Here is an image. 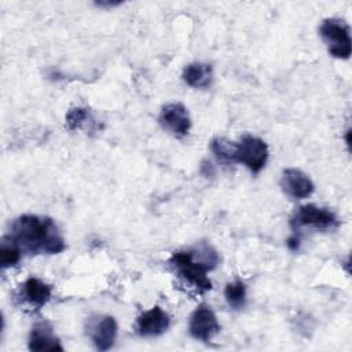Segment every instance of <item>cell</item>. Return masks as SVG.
Listing matches in <instances>:
<instances>
[{
	"mask_svg": "<svg viewBox=\"0 0 352 352\" xmlns=\"http://www.w3.org/2000/svg\"><path fill=\"white\" fill-rule=\"evenodd\" d=\"M268 146L267 143L253 135H243L236 143L235 162L243 164L253 175H257L267 164Z\"/></svg>",
	"mask_w": 352,
	"mask_h": 352,
	"instance_id": "277c9868",
	"label": "cell"
},
{
	"mask_svg": "<svg viewBox=\"0 0 352 352\" xmlns=\"http://www.w3.org/2000/svg\"><path fill=\"white\" fill-rule=\"evenodd\" d=\"M219 263L217 250L206 241L198 242L188 250L175 252L169 258V264L177 276L197 293H205L212 289L208 272L214 270Z\"/></svg>",
	"mask_w": 352,
	"mask_h": 352,
	"instance_id": "7a4b0ae2",
	"label": "cell"
},
{
	"mask_svg": "<svg viewBox=\"0 0 352 352\" xmlns=\"http://www.w3.org/2000/svg\"><path fill=\"white\" fill-rule=\"evenodd\" d=\"M22 250L21 248L12 242L8 236H4L1 239V245H0V258H1V268H11L14 265H16L21 260L22 256Z\"/></svg>",
	"mask_w": 352,
	"mask_h": 352,
	"instance_id": "2e32d148",
	"label": "cell"
},
{
	"mask_svg": "<svg viewBox=\"0 0 352 352\" xmlns=\"http://www.w3.org/2000/svg\"><path fill=\"white\" fill-rule=\"evenodd\" d=\"M319 34L331 56L337 59H348L351 56V29L344 19L326 18L319 26Z\"/></svg>",
	"mask_w": 352,
	"mask_h": 352,
	"instance_id": "3957f363",
	"label": "cell"
},
{
	"mask_svg": "<svg viewBox=\"0 0 352 352\" xmlns=\"http://www.w3.org/2000/svg\"><path fill=\"white\" fill-rule=\"evenodd\" d=\"M290 226L294 231L302 227L316 230H331L338 226L337 216L327 208H319L314 204L300 206L290 219Z\"/></svg>",
	"mask_w": 352,
	"mask_h": 352,
	"instance_id": "5b68a950",
	"label": "cell"
},
{
	"mask_svg": "<svg viewBox=\"0 0 352 352\" xmlns=\"http://www.w3.org/2000/svg\"><path fill=\"white\" fill-rule=\"evenodd\" d=\"M51 286L36 276L28 278L16 292V301L33 311L41 309L51 300Z\"/></svg>",
	"mask_w": 352,
	"mask_h": 352,
	"instance_id": "9c48e42d",
	"label": "cell"
},
{
	"mask_svg": "<svg viewBox=\"0 0 352 352\" xmlns=\"http://www.w3.org/2000/svg\"><path fill=\"white\" fill-rule=\"evenodd\" d=\"M210 150L216 155L217 160L226 164L235 162V153H236V143L231 142L226 138H214L210 142Z\"/></svg>",
	"mask_w": 352,
	"mask_h": 352,
	"instance_id": "9a60e30c",
	"label": "cell"
},
{
	"mask_svg": "<svg viewBox=\"0 0 352 352\" xmlns=\"http://www.w3.org/2000/svg\"><path fill=\"white\" fill-rule=\"evenodd\" d=\"M158 121L164 129L176 138H183L190 132L191 118L187 107L180 102H172L162 106Z\"/></svg>",
	"mask_w": 352,
	"mask_h": 352,
	"instance_id": "ba28073f",
	"label": "cell"
},
{
	"mask_svg": "<svg viewBox=\"0 0 352 352\" xmlns=\"http://www.w3.org/2000/svg\"><path fill=\"white\" fill-rule=\"evenodd\" d=\"M88 118V110L84 107H73L66 113L67 129L74 131L81 126V124Z\"/></svg>",
	"mask_w": 352,
	"mask_h": 352,
	"instance_id": "e0dca14e",
	"label": "cell"
},
{
	"mask_svg": "<svg viewBox=\"0 0 352 352\" xmlns=\"http://www.w3.org/2000/svg\"><path fill=\"white\" fill-rule=\"evenodd\" d=\"M87 334L98 351L110 349L117 338L118 326L110 315H94L87 320Z\"/></svg>",
	"mask_w": 352,
	"mask_h": 352,
	"instance_id": "8992f818",
	"label": "cell"
},
{
	"mask_svg": "<svg viewBox=\"0 0 352 352\" xmlns=\"http://www.w3.org/2000/svg\"><path fill=\"white\" fill-rule=\"evenodd\" d=\"M298 245H300V239L297 235H293L292 238L287 239V246L292 249V250H297L298 249Z\"/></svg>",
	"mask_w": 352,
	"mask_h": 352,
	"instance_id": "ac0fdd59",
	"label": "cell"
},
{
	"mask_svg": "<svg viewBox=\"0 0 352 352\" xmlns=\"http://www.w3.org/2000/svg\"><path fill=\"white\" fill-rule=\"evenodd\" d=\"M220 331V323L209 305H199L190 316L188 333L192 338L209 342Z\"/></svg>",
	"mask_w": 352,
	"mask_h": 352,
	"instance_id": "52a82bcc",
	"label": "cell"
},
{
	"mask_svg": "<svg viewBox=\"0 0 352 352\" xmlns=\"http://www.w3.org/2000/svg\"><path fill=\"white\" fill-rule=\"evenodd\" d=\"M6 236L29 254H58L66 249L56 223L47 216L21 214L11 223Z\"/></svg>",
	"mask_w": 352,
	"mask_h": 352,
	"instance_id": "6da1fadb",
	"label": "cell"
},
{
	"mask_svg": "<svg viewBox=\"0 0 352 352\" xmlns=\"http://www.w3.org/2000/svg\"><path fill=\"white\" fill-rule=\"evenodd\" d=\"M120 1H96V6H100V7H113V6H118Z\"/></svg>",
	"mask_w": 352,
	"mask_h": 352,
	"instance_id": "d6986e66",
	"label": "cell"
},
{
	"mask_svg": "<svg viewBox=\"0 0 352 352\" xmlns=\"http://www.w3.org/2000/svg\"><path fill=\"white\" fill-rule=\"evenodd\" d=\"M183 81L192 88H208L213 80L212 65L192 62L183 69Z\"/></svg>",
	"mask_w": 352,
	"mask_h": 352,
	"instance_id": "4fadbf2b",
	"label": "cell"
},
{
	"mask_svg": "<svg viewBox=\"0 0 352 352\" xmlns=\"http://www.w3.org/2000/svg\"><path fill=\"white\" fill-rule=\"evenodd\" d=\"M169 315L161 307H153L140 314L135 322V331L140 337H157L168 330Z\"/></svg>",
	"mask_w": 352,
	"mask_h": 352,
	"instance_id": "8fae6325",
	"label": "cell"
},
{
	"mask_svg": "<svg viewBox=\"0 0 352 352\" xmlns=\"http://www.w3.org/2000/svg\"><path fill=\"white\" fill-rule=\"evenodd\" d=\"M224 297L230 308L241 309L245 307L246 302V286L242 280L235 279L226 285Z\"/></svg>",
	"mask_w": 352,
	"mask_h": 352,
	"instance_id": "5bb4252c",
	"label": "cell"
},
{
	"mask_svg": "<svg viewBox=\"0 0 352 352\" xmlns=\"http://www.w3.org/2000/svg\"><path fill=\"white\" fill-rule=\"evenodd\" d=\"M29 349L34 352L63 351L59 338L47 320H38L33 324L29 334Z\"/></svg>",
	"mask_w": 352,
	"mask_h": 352,
	"instance_id": "7c38bea8",
	"label": "cell"
},
{
	"mask_svg": "<svg viewBox=\"0 0 352 352\" xmlns=\"http://www.w3.org/2000/svg\"><path fill=\"white\" fill-rule=\"evenodd\" d=\"M282 191L293 199H302L314 192V183L311 177L300 169H283L279 180Z\"/></svg>",
	"mask_w": 352,
	"mask_h": 352,
	"instance_id": "30bf717a",
	"label": "cell"
}]
</instances>
